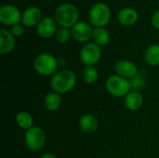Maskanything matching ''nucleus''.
Segmentation results:
<instances>
[{"mask_svg": "<svg viewBox=\"0 0 159 158\" xmlns=\"http://www.w3.org/2000/svg\"><path fill=\"white\" fill-rule=\"evenodd\" d=\"M106 88L108 92L115 97H126L130 91L131 86L129 79L119 75H112L106 81Z\"/></svg>", "mask_w": 159, "mask_h": 158, "instance_id": "nucleus-3", "label": "nucleus"}, {"mask_svg": "<svg viewBox=\"0 0 159 158\" xmlns=\"http://www.w3.org/2000/svg\"><path fill=\"white\" fill-rule=\"evenodd\" d=\"M41 158H57L56 156H54L53 154H50V153H46V154H43L41 156Z\"/></svg>", "mask_w": 159, "mask_h": 158, "instance_id": "nucleus-26", "label": "nucleus"}, {"mask_svg": "<svg viewBox=\"0 0 159 158\" xmlns=\"http://www.w3.org/2000/svg\"><path fill=\"white\" fill-rule=\"evenodd\" d=\"M143 103V97L142 93L138 90L130 91L125 97V105L130 111L139 110Z\"/></svg>", "mask_w": 159, "mask_h": 158, "instance_id": "nucleus-15", "label": "nucleus"}, {"mask_svg": "<svg viewBox=\"0 0 159 158\" xmlns=\"http://www.w3.org/2000/svg\"><path fill=\"white\" fill-rule=\"evenodd\" d=\"M16 122H17L18 126L20 129L28 130L29 129L33 128L34 119H33V116L28 112L21 111V112H19L17 114V115H16Z\"/></svg>", "mask_w": 159, "mask_h": 158, "instance_id": "nucleus-19", "label": "nucleus"}, {"mask_svg": "<svg viewBox=\"0 0 159 158\" xmlns=\"http://www.w3.org/2000/svg\"><path fill=\"white\" fill-rule=\"evenodd\" d=\"M99 73L94 66H87L83 71V78L88 84H93L97 81Z\"/></svg>", "mask_w": 159, "mask_h": 158, "instance_id": "nucleus-21", "label": "nucleus"}, {"mask_svg": "<svg viewBox=\"0 0 159 158\" xmlns=\"http://www.w3.org/2000/svg\"><path fill=\"white\" fill-rule=\"evenodd\" d=\"M158 3H159V1H158Z\"/></svg>", "mask_w": 159, "mask_h": 158, "instance_id": "nucleus-27", "label": "nucleus"}, {"mask_svg": "<svg viewBox=\"0 0 159 158\" xmlns=\"http://www.w3.org/2000/svg\"><path fill=\"white\" fill-rule=\"evenodd\" d=\"M61 104V98L60 94L57 92H50L45 98V106L50 112L57 111L60 108Z\"/></svg>", "mask_w": 159, "mask_h": 158, "instance_id": "nucleus-18", "label": "nucleus"}, {"mask_svg": "<svg viewBox=\"0 0 159 158\" xmlns=\"http://www.w3.org/2000/svg\"><path fill=\"white\" fill-rule=\"evenodd\" d=\"M116 72L117 75L126 79H132L138 74L137 66L129 61H120L116 64Z\"/></svg>", "mask_w": 159, "mask_h": 158, "instance_id": "nucleus-11", "label": "nucleus"}, {"mask_svg": "<svg viewBox=\"0 0 159 158\" xmlns=\"http://www.w3.org/2000/svg\"><path fill=\"white\" fill-rule=\"evenodd\" d=\"M46 142V134L44 130L38 127H33L26 130L25 143L29 150L37 152L41 150Z\"/></svg>", "mask_w": 159, "mask_h": 158, "instance_id": "nucleus-6", "label": "nucleus"}, {"mask_svg": "<svg viewBox=\"0 0 159 158\" xmlns=\"http://www.w3.org/2000/svg\"><path fill=\"white\" fill-rule=\"evenodd\" d=\"M151 21H152V25L156 29H159V10H157V12H155L153 14Z\"/></svg>", "mask_w": 159, "mask_h": 158, "instance_id": "nucleus-25", "label": "nucleus"}, {"mask_svg": "<svg viewBox=\"0 0 159 158\" xmlns=\"http://www.w3.org/2000/svg\"><path fill=\"white\" fill-rule=\"evenodd\" d=\"M75 74L70 70H62L52 76L50 86L54 92L62 94L70 91L75 86Z\"/></svg>", "mask_w": 159, "mask_h": 158, "instance_id": "nucleus-2", "label": "nucleus"}, {"mask_svg": "<svg viewBox=\"0 0 159 158\" xmlns=\"http://www.w3.org/2000/svg\"><path fill=\"white\" fill-rule=\"evenodd\" d=\"M78 10L76 7H75L73 4L65 3L60 5L54 13L55 20L58 24H60L61 27H73L75 23H77L78 20Z\"/></svg>", "mask_w": 159, "mask_h": 158, "instance_id": "nucleus-1", "label": "nucleus"}, {"mask_svg": "<svg viewBox=\"0 0 159 158\" xmlns=\"http://www.w3.org/2000/svg\"><path fill=\"white\" fill-rule=\"evenodd\" d=\"M21 13L18 7L12 5H5L0 8V21L6 25H16L21 21Z\"/></svg>", "mask_w": 159, "mask_h": 158, "instance_id": "nucleus-8", "label": "nucleus"}, {"mask_svg": "<svg viewBox=\"0 0 159 158\" xmlns=\"http://www.w3.org/2000/svg\"><path fill=\"white\" fill-rule=\"evenodd\" d=\"M37 33L43 38H49L57 32V22L50 17L43 18L37 24Z\"/></svg>", "mask_w": 159, "mask_h": 158, "instance_id": "nucleus-10", "label": "nucleus"}, {"mask_svg": "<svg viewBox=\"0 0 159 158\" xmlns=\"http://www.w3.org/2000/svg\"><path fill=\"white\" fill-rule=\"evenodd\" d=\"M145 61L152 66L159 64V45L150 46L145 52Z\"/></svg>", "mask_w": 159, "mask_h": 158, "instance_id": "nucleus-20", "label": "nucleus"}, {"mask_svg": "<svg viewBox=\"0 0 159 158\" xmlns=\"http://www.w3.org/2000/svg\"><path fill=\"white\" fill-rule=\"evenodd\" d=\"M42 19L43 18H42L41 10L36 7H30L23 11L21 21L23 25L32 27V26L37 25Z\"/></svg>", "mask_w": 159, "mask_h": 158, "instance_id": "nucleus-12", "label": "nucleus"}, {"mask_svg": "<svg viewBox=\"0 0 159 158\" xmlns=\"http://www.w3.org/2000/svg\"><path fill=\"white\" fill-rule=\"evenodd\" d=\"M92 38L94 40V43L98 46H106L110 42V34L109 32L102 28V27H97L93 30V35Z\"/></svg>", "mask_w": 159, "mask_h": 158, "instance_id": "nucleus-17", "label": "nucleus"}, {"mask_svg": "<svg viewBox=\"0 0 159 158\" xmlns=\"http://www.w3.org/2000/svg\"><path fill=\"white\" fill-rule=\"evenodd\" d=\"M129 82H130L131 88H133L135 89L143 88L144 87V85H145V79L142 74H137L135 77L130 79Z\"/></svg>", "mask_w": 159, "mask_h": 158, "instance_id": "nucleus-23", "label": "nucleus"}, {"mask_svg": "<svg viewBox=\"0 0 159 158\" xmlns=\"http://www.w3.org/2000/svg\"><path fill=\"white\" fill-rule=\"evenodd\" d=\"M102 56L100 46L95 43L86 44L80 50V60L87 66H93L96 64Z\"/></svg>", "mask_w": 159, "mask_h": 158, "instance_id": "nucleus-7", "label": "nucleus"}, {"mask_svg": "<svg viewBox=\"0 0 159 158\" xmlns=\"http://www.w3.org/2000/svg\"><path fill=\"white\" fill-rule=\"evenodd\" d=\"M11 34L14 36H20L23 34V27L20 24H16L11 26Z\"/></svg>", "mask_w": 159, "mask_h": 158, "instance_id": "nucleus-24", "label": "nucleus"}, {"mask_svg": "<svg viewBox=\"0 0 159 158\" xmlns=\"http://www.w3.org/2000/svg\"><path fill=\"white\" fill-rule=\"evenodd\" d=\"M72 36V32L69 28L66 27H60L56 32V38L60 43H66L70 40Z\"/></svg>", "mask_w": 159, "mask_h": 158, "instance_id": "nucleus-22", "label": "nucleus"}, {"mask_svg": "<svg viewBox=\"0 0 159 158\" xmlns=\"http://www.w3.org/2000/svg\"><path fill=\"white\" fill-rule=\"evenodd\" d=\"M93 30L92 27L84 21H79L75 23L72 29V36L78 42H86L89 41L92 35H93Z\"/></svg>", "mask_w": 159, "mask_h": 158, "instance_id": "nucleus-9", "label": "nucleus"}, {"mask_svg": "<svg viewBox=\"0 0 159 158\" xmlns=\"http://www.w3.org/2000/svg\"><path fill=\"white\" fill-rule=\"evenodd\" d=\"M98 126H99L98 119L93 115H89V114L85 115L79 120L80 129L87 133H92L96 131Z\"/></svg>", "mask_w": 159, "mask_h": 158, "instance_id": "nucleus-16", "label": "nucleus"}, {"mask_svg": "<svg viewBox=\"0 0 159 158\" xmlns=\"http://www.w3.org/2000/svg\"><path fill=\"white\" fill-rule=\"evenodd\" d=\"M89 17L90 23L93 26H95V28L103 27L110 20V17H111L110 8L104 3H101V2L96 3L90 8Z\"/></svg>", "mask_w": 159, "mask_h": 158, "instance_id": "nucleus-5", "label": "nucleus"}, {"mask_svg": "<svg viewBox=\"0 0 159 158\" xmlns=\"http://www.w3.org/2000/svg\"><path fill=\"white\" fill-rule=\"evenodd\" d=\"M117 19L121 24L130 26L137 22L139 19V15H138V12L134 8L125 7V8H122L118 12Z\"/></svg>", "mask_w": 159, "mask_h": 158, "instance_id": "nucleus-14", "label": "nucleus"}, {"mask_svg": "<svg viewBox=\"0 0 159 158\" xmlns=\"http://www.w3.org/2000/svg\"><path fill=\"white\" fill-rule=\"evenodd\" d=\"M15 47V36L5 28L0 29V53L7 54Z\"/></svg>", "mask_w": 159, "mask_h": 158, "instance_id": "nucleus-13", "label": "nucleus"}, {"mask_svg": "<svg viewBox=\"0 0 159 158\" xmlns=\"http://www.w3.org/2000/svg\"><path fill=\"white\" fill-rule=\"evenodd\" d=\"M34 70L41 75H50L58 68V61L49 53L38 55L34 61Z\"/></svg>", "mask_w": 159, "mask_h": 158, "instance_id": "nucleus-4", "label": "nucleus"}]
</instances>
